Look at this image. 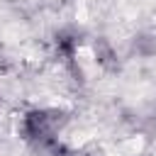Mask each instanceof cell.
Returning a JSON list of instances; mask_svg holds the SVG:
<instances>
[{"label": "cell", "instance_id": "obj_1", "mask_svg": "<svg viewBox=\"0 0 156 156\" xmlns=\"http://www.w3.org/2000/svg\"><path fill=\"white\" fill-rule=\"evenodd\" d=\"M66 124V112L56 107H37L20 119V136L34 149L51 151L58 144V129Z\"/></svg>", "mask_w": 156, "mask_h": 156}, {"label": "cell", "instance_id": "obj_2", "mask_svg": "<svg viewBox=\"0 0 156 156\" xmlns=\"http://www.w3.org/2000/svg\"><path fill=\"white\" fill-rule=\"evenodd\" d=\"M95 58H98V63L102 68H117V51L105 39H98V44H95Z\"/></svg>", "mask_w": 156, "mask_h": 156}, {"label": "cell", "instance_id": "obj_3", "mask_svg": "<svg viewBox=\"0 0 156 156\" xmlns=\"http://www.w3.org/2000/svg\"><path fill=\"white\" fill-rule=\"evenodd\" d=\"M46 156H78V154H76V151H71V149H68V146H63V144H56Z\"/></svg>", "mask_w": 156, "mask_h": 156}]
</instances>
